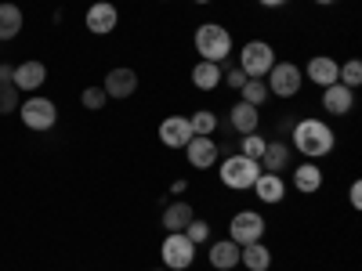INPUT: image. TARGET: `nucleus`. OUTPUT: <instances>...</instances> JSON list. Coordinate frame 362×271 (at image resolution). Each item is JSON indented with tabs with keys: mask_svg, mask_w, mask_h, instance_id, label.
Instances as JSON below:
<instances>
[{
	"mask_svg": "<svg viewBox=\"0 0 362 271\" xmlns=\"http://www.w3.org/2000/svg\"><path fill=\"white\" fill-rule=\"evenodd\" d=\"M290 138H293V148L305 159H322L334 152V131H329V124H322V119H297V124L290 127Z\"/></svg>",
	"mask_w": 362,
	"mask_h": 271,
	"instance_id": "1",
	"label": "nucleus"
},
{
	"mask_svg": "<svg viewBox=\"0 0 362 271\" xmlns=\"http://www.w3.org/2000/svg\"><path fill=\"white\" fill-rule=\"evenodd\" d=\"M196 51H199V58L203 62H225V58L232 54V33L225 25H218V22H203L199 29H196Z\"/></svg>",
	"mask_w": 362,
	"mask_h": 271,
	"instance_id": "2",
	"label": "nucleus"
},
{
	"mask_svg": "<svg viewBox=\"0 0 362 271\" xmlns=\"http://www.w3.org/2000/svg\"><path fill=\"white\" fill-rule=\"evenodd\" d=\"M218 174H221V185H225V188L247 192V188H254V181L261 177V163H257V159H247V156H228V159L218 167Z\"/></svg>",
	"mask_w": 362,
	"mask_h": 271,
	"instance_id": "3",
	"label": "nucleus"
},
{
	"mask_svg": "<svg viewBox=\"0 0 362 271\" xmlns=\"http://www.w3.org/2000/svg\"><path fill=\"white\" fill-rule=\"evenodd\" d=\"M268 95H276V98H297L300 95V87H305V73H300L293 62H276L268 69Z\"/></svg>",
	"mask_w": 362,
	"mask_h": 271,
	"instance_id": "4",
	"label": "nucleus"
},
{
	"mask_svg": "<svg viewBox=\"0 0 362 271\" xmlns=\"http://www.w3.org/2000/svg\"><path fill=\"white\" fill-rule=\"evenodd\" d=\"M276 66V51L264 40H247L243 51H239V69H243L250 80H264L268 69Z\"/></svg>",
	"mask_w": 362,
	"mask_h": 271,
	"instance_id": "5",
	"label": "nucleus"
},
{
	"mask_svg": "<svg viewBox=\"0 0 362 271\" xmlns=\"http://www.w3.org/2000/svg\"><path fill=\"white\" fill-rule=\"evenodd\" d=\"M160 257H163L167 271H189L192 260H196V246L189 243L185 231H167L163 246H160Z\"/></svg>",
	"mask_w": 362,
	"mask_h": 271,
	"instance_id": "6",
	"label": "nucleus"
},
{
	"mask_svg": "<svg viewBox=\"0 0 362 271\" xmlns=\"http://www.w3.org/2000/svg\"><path fill=\"white\" fill-rule=\"evenodd\" d=\"M18 112H22V124H25L29 131H37V134H44V131H51V127L58 124V105H54L51 98H40V95H33L29 102H22Z\"/></svg>",
	"mask_w": 362,
	"mask_h": 271,
	"instance_id": "7",
	"label": "nucleus"
},
{
	"mask_svg": "<svg viewBox=\"0 0 362 271\" xmlns=\"http://www.w3.org/2000/svg\"><path fill=\"white\" fill-rule=\"evenodd\" d=\"M261 235H264V217L254 214V210H239V214L232 217V224H228V239L235 246L261 243Z\"/></svg>",
	"mask_w": 362,
	"mask_h": 271,
	"instance_id": "8",
	"label": "nucleus"
},
{
	"mask_svg": "<svg viewBox=\"0 0 362 271\" xmlns=\"http://www.w3.org/2000/svg\"><path fill=\"white\" fill-rule=\"evenodd\" d=\"M102 90H105V98L124 102V98H131L134 90H138V73H134V69H127V66L109 69V73H105V80H102Z\"/></svg>",
	"mask_w": 362,
	"mask_h": 271,
	"instance_id": "9",
	"label": "nucleus"
},
{
	"mask_svg": "<svg viewBox=\"0 0 362 271\" xmlns=\"http://www.w3.org/2000/svg\"><path fill=\"white\" fill-rule=\"evenodd\" d=\"M181 152H185V159H189V167H196V170H210L218 163V156H221V148H218V141L214 138H192L185 148H181Z\"/></svg>",
	"mask_w": 362,
	"mask_h": 271,
	"instance_id": "10",
	"label": "nucleus"
},
{
	"mask_svg": "<svg viewBox=\"0 0 362 271\" xmlns=\"http://www.w3.org/2000/svg\"><path fill=\"white\" fill-rule=\"evenodd\" d=\"M83 22H87V29L95 37H109L112 29H116V22H119V11H116V4H109V0H98V4L87 8Z\"/></svg>",
	"mask_w": 362,
	"mask_h": 271,
	"instance_id": "11",
	"label": "nucleus"
},
{
	"mask_svg": "<svg viewBox=\"0 0 362 271\" xmlns=\"http://www.w3.org/2000/svg\"><path fill=\"white\" fill-rule=\"evenodd\" d=\"M322 109H326L329 116H348V112L355 109V90L344 87L341 80L329 83V87H322Z\"/></svg>",
	"mask_w": 362,
	"mask_h": 271,
	"instance_id": "12",
	"label": "nucleus"
},
{
	"mask_svg": "<svg viewBox=\"0 0 362 271\" xmlns=\"http://www.w3.org/2000/svg\"><path fill=\"white\" fill-rule=\"evenodd\" d=\"M192 127H189V116H167L163 124H160V141L167 148H185L192 141Z\"/></svg>",
	"mask_w": 362,
	"mask_h": 271,
	"instance_id": "13",
	"label": "nucleus"
},
{
	"mask_svg": "<svg viewBox=\"0 0 362 271\" xmlns=\"http://www.w3.org/2000/svg\"><path fill=\"white\" fill-rule=\"evenodd\" d=\"M44 80H47V66H44V62H22V66H15V73H11V83H15L18 90H40Z\"/></svg>",
	"mask_w": 362,
	"mask_h": 271,
	"instance_id": "14",
	"label": "nucleus"
},
{
	"mask_svg": "<svg viewBox=\"0 0 362 271\" xmlns=\"http://www.w3.org/2000/svg\"><path fill=\"white\" fill-rule=\"evenodd\" d=\"M254 192H257L261 203H283L286 199V181H283V174L261 170V177L254 181Z\"/></svg>",
	"mask_w": 362,
	"mask_h": 271,
	"instance_id": "15",
	"label": "nucleus"
},
{
	"mask_svg": "<svg viewBox=\"0 0 362 271\" xmlns=\"http://www.w3.org/2000/svg\"><path fill=\"white\" fill-rule=\"evenodd\" d=\"M257 163H261V170H268V174H283V167H290V145H286L283 138L268 141Z\"/></svg>",
	"mask_w": 362,
	"mask_h": 271,
	"instance_id": "16",
	"label": "nucleus"
},
{
	"mask_svg": "<svg viewBox=\"0 0 362 271\" xmlns=\"http://www.w3.org/2000/svg\"><path fill=\"white\" fill-rule=\"evenodd\" d=\"M315 87H329V83H337V73H341V66L334 62V58H326V54H319V58H312L308 62V69H300Z\"/></svg>",
	"mask_w": 362,
	"mask_h": 271,
	"instance_id": "17",
	"label": "nucleus"
},
{
	"mask_svg": "<svg viewBox=\"0 0 362 271\" xmlns=\"http://www.w3.org/2000/svg\"><path fill=\"white\" fill-rule=\"evenodd\" d=\"M210 267H218V271H232L239 267V246L232 243V239H221V243H210Z\"/></svg>",
	"mask_w": 362,
	"mask_h": 271,
	"instance_id": "18",
	"label": "nucleus"
},
{
	"mask_svg": "<svg viewBox=\"0 0 362 271\" xmlns=\"http://www.w3.org/2000/svg\"><path fill=\"white\" fill-rule=\"evenodd\" d=\"M228 124H232V131H235V134H254V131H257V124H261V116H257V109H254V105L235 102V105H232V112H228Z\"/></svg>",
	"mask_w": 362,
	"mask_h": 271,
	"instance_id": "19",
	"label": "nucleus"
},
{
	"mask_svg": "<svg viewBox=\"0 0 362 271\" xmlns=\"http://www.w3.org/2000/svg\"><path fill=\"white\" fill-rule=\"evenodd\" d=\"M239 264L247 271H268L272 267V250L264 243H250V246H239Z\"/></svg>",
	"mask_w": 362,
	"mask_h": 271,
	"instance_id": "20",
	"label": "nucleus"
},
{
	"mask_svg": "<svg viewBox=\"0 0 362 271\" xmlns=\"http://www.w3.org/2000/svg\"><path fill=\"white\" fill-rule=\"evenodd\" d=\"M293 188L305 192V195H315V192L322 188V170H319L312 159H308L305 167H297V170H293Z\"/></svg>",
	"mask_w": 362,
	"mask_h": 271,
	"instance_id": "21",
	"label": "nucleus"
},
{
	"mask_svg": "<svg viewBox=\"0 0 362 271\" xmlns=\"http://www.w3.org/2000/svg\"><path fill=\"white\" fill-rule=\"evenodd\" d=\"M196 214H192V206L189 203H170V206H163V228L167 231H185L189 228V221H192Z\"/></svg>",
	"mask_w": 362,
	"mask_h": 271,
	"instance_id": "22",
	"label": "nucleus"
},
{
	"mask_svg": "<svg viewBox=\"0 0 362 271\" xmlns=\"http://www.w3.org/2000/svg\"><path fill=\"white\" fill-rule=\"evenodd\" d=\"M221 66L218 62H203V58H199V62L192 66V83L199 87V90H214L218 83H221Z\"/></svg>",
	"mask_w": 362,
	"mask_h": 271,
	"instance_id": "23",
	"label": "nucleus"
},
{
	"mask_svg": "<svg viewBox=\"0 0 362 271\" xmlns=\"http://www.w3.org/2000/svg\"><path fill=\"white\" fill-rule=\"evenodd\" d=\"M18 33H22V8L0 4V40H15Z\"/></svg>",
	"mask_w": 362,
	"mask_h": 271,
	"instance_id": "24",
	"label": "nucleus"
},
{
	"mask_svg": "<svg viewBox=\"0 0 362 271\" xmlns=\"http://www.w3.org/2000/svg\"><path fill=\"white\" fill-rule=\"evenodd\" d=\"M264 98H268L264 80H247L243 87H239V102H247V105H254V109H261V105H264Z\"/></svg>",
	"mask_w": 362,
	"mask_h": 271,
	"instance_id": "25",
	"label": "nucleus"
},
{
	"mask_svg": "<svg viewBox=\"0 0 362 271\" xmlns=\"http://www.w3.org/2000/svg\"><path fill=\"white\" fill-rule=\"evenodd\" d=\"M189 127H192V134H199V138H210L218 131V116L210 112V109H199L196 116H189Z\"/></svg>",
	"mask_w": 362,
	"mask_h": 271,
	"instance_id": "26",
	"label": "nucleus"
},
{
	"mask_svg": "<svg viewBox=\"0 0 362 271\" xmlns=\"http://www.w3.org/2000/svg\"><path fill=\"white\" fill-rule=\"evenodd\" d=\"M22 105V90L15 83H0V116H11Z\"/></svg>",
	"mask_w": 362,
	"mask_h": 271,
	"instance_id": "27",
	"label": "nucleus"
},
{
	"mask_svg": "<svg viewBox=\"0 0 362 271\" xmlns=\"http://www.w3.org/2000/svg\"><path fill=\"white\" fill-rule=\"evenodd\" d=\"M337 80H341L344 87H351V90L362 83V62H358V58H351V62H344V66H341Z\"/></svg>",
	"mask_w": 362,
	"mask_h": 271,
	"instance_id": "28",
	"label": "nucleus"
},
{
	"mask_svg": "<svg viewBox=\"0 0 362 271\" xmlns=\"http://www.w3.org/2000/svg\"><path fill=\"white\" fill-rule=\"evenodd\" d=\"M239 141H243V152H239V156H247V159H261V152H264V138L254 131V134H243V138H239Z\"/></svg>",
	"mask_w": 362,
	"mask_h": 271,
	"instance_id": "29",
	"label": "nucleus"
},
{
	"mask_svg": "<svg viewBox=\"0 0 362 271\" xmlns=\"http://www.w3.org/2000/svg\"><path fill=\"white\" fill-rule=\"evenodd\" d=\"M80 102H83V109H90V112H98V109H105V90L102 87H83V95H80Z\"/></svg>",
	"mask_w": 362,
	"mask_h": 271,
	"instance_id": "30",
	"label": "nucleus"
},
{
	"mask_svg": "<svg viewBox=\"0 0 362 271\" xmlns=\"http://www.w3.org/2000/svg\"><path fill=\"white\" fill-rule=\"evenodd\" d=\"M185 235H189V243H192V246H203L206 239H210V224H206V221H199V217H192V221H189V228H185Z\"/></svg>",
	"mask_w": 362,
	"mask_h": 271,
	"instance_id": "31",
	"label": "nucleus"
},
{
	"mask_svg": "<svg viewBox=\"0 0 362 271\" xmlns=\"http://www.w3.org/2000/svg\"><path fill=\"white\" fill-rule=\"evenodd\" d=\"M221 80H225V87H232V90H239V87H243V83H247L250 76H247L243 69H239V66H235V69H228V73H225Z\"/></svg>",
	"mask_w": 362,
	"mask_h": 271,
	"instance_id": "32",
	"label": "nucleus"
},
{
	"mask_svg": "<svg viewBox=\"0 0 362 271\" xmlns=\"http://www.w3.org/2000/svg\"><path fill=\"white\" fill-rule=\"evenodd\" d=\"M348 199H351V206H355V210L362 206V181H355V185H351V192H348Z\"/></svg>",
	"mask_w": 362,
	"mask_h": 271,
	"instance_id": "33",
	"label": "nucleus"
},
{
	"mask_svg": "<svg viewBox=\"0 0 362 271\" xmlns=\"http://www.w3.org/2000/svg\"><path fill=\"white\" fill-rule=\"evenodd\" d=\"M11 73H15V66H4V62H0V83H11Z\"/></svg>",
	"mask_w": 362,
	"mask_h": 271,
	"instance_id": "34",
	"label": "nucleus"
},
{
	"mask_svg": "<svg viewBox=\"0 0 362 271\" xmlns=\"http://www.w3.org/2000/svg\"><path fill=\"white\" fill-rule=\"evenodd\" d=\"M185 188H189V185H185V181H181V177L174 181V185H170V192H174V195H181V192H185Z\"/></svg>",
	"mask_w": 362,
	"mask_h": 271,
	"instance_id": "35",
	"label": "nucleus"
},
{
	"mask_svg": "<svg viewBox=\"0 0 362 271\" xmlns=\"http://www.w3.org/2000/svg\"><path fill=\"white\" fill-rule=\"evenodd\" d=\"M257 4H261V8H283L286 0H257Z\"/></svg>",
	"mask_w": 362,
	"mask_h": 271,
	"instance_id": "36",
	"label": "nucleus"
},
{
	"mask_svg": "<svg viewBox=\"0 0 362 271\" xmlns=\"http://www.w3.org/2000/svg\"><path fill=\"white\" fill-rule=\"evenodd\" d=\"M315 4H322V8H326V4H337V0H315Z\"/></svg>",
	"mask_w": 362,
	"mask_h": 271,
	"instance_id": "37",
	"label": "nucleus"
},
{
	"mask_svg": "<svg viewBox=\"0 0 362 271\" xmlns=\"http://www.w3.org/2000/svg\"><path fill=\"white\" fill-rule=\"evenodd\" d=\"M192 4H210V0H192Z\"/></svg>",
	"mask_w": 362,
	"mask_h": 271,
	"instance_id": "38",
	"label": "nucleus"
},
{
	"mask_svg": "<svg viewBox=\"0 0 362 271\" xmlns=\"http://www.w3.org/2000/svg\"><path fill=\"white\" fill-rule=\"evenodd\" d=\"M156 271H167V267H156Z\"/></svg>",
	"mask_w": 362,
	"mask_h": 271,
	"instance_id": "39",
	"label": "nucleus"
}]
</instances>
